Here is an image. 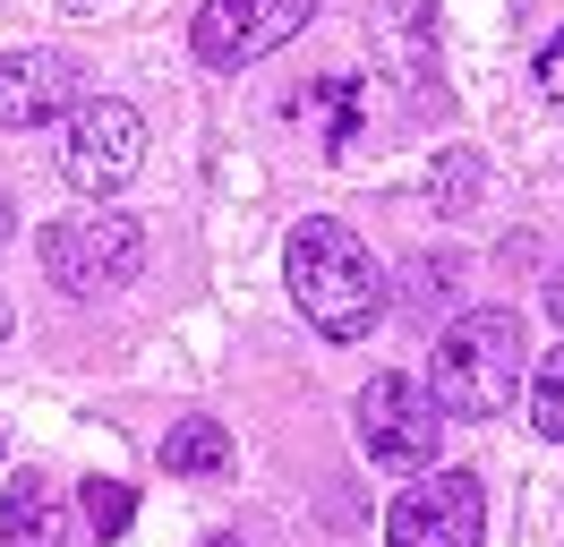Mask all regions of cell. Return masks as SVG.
Instances as JSON below:
<instances>
[{
	"label": "cell",
	"mask_w": 564,
	"mask_h": 547,
	"mask_svg": "<svg viewBox=\"0 0 564 547\" xmlns=\"http://www.w3.org/2000/svg\"><path fill=\"white\" fill-rule=\"evenodd\" d=\"M479 539H488V496L470 471L411 479L386 513V547H479Z\"/></svg>",
	"instance_id": "cell-6"
},
{
	"label": "cell",
	"mask_w": 564,
	"mask_h": 547,
	"mask_svg": "<svg viewBox=\"0 0 564 547\" xmlns=\"http://www.w3.org/2000/svg\"><path fill=\"white\" fill-rule=\"evenodd\" d=\"M43 274L69 291V300H111L145 274V223L120 205H86L43 223Z\"/></svg>",
	"instance_id": "cell-3"
},
{
	"label": "cell",
	"mask_w": 564,
	"mask_h": 547,
	"mask_svg": "<svg viewBox=\"0 0 564 547\" xmlns=\"http://www.w3.org/2000/svg\"><path fill=\"white\" fill-rule=\"evenodd\" d=\"M86 522H95L104 539H120V530L138 522V496H129L120 479H86Z\"/></svg>",
	"instance_id": "cell-12"
},
{
	"label": "cell",
	"mask_w": 564,
	"mask_h": 547,
	"mask_svg": "<svg viewBox=\"0 0 564 547\" xmlns=\"http://www.w3.org/2000/svg\"><path fill=\"white\" fill-rule=\"evenodd\" d=\"M530 428L547 444H564V342L539 360V376H530Z\"/></svg>",
	"instance_id": "cell-11"
},
{
	"label": "cell",
	"mask_w": 564,
	"mask_h": 547,
	"mask_svg": "<svg viewBox=\"0 0 564 547\" xmlns=\"http://www.w3.org/2000/svg\"><path fill=\"white\" fill-rule=\"evenodd\" d=\"M359 444L377 471H427L445 444V410L420 376H368L359 385Z\"/></svg>",
	"instance_id": "cell-5"
},
{
	"label": "cell",
	"mask_w": 564,
	"mask_h": 547,
	"mask_svg": "<svg viewBox=\"0 0 564 547\" xmlns=\"http://www.w3.org/2000/svg\"><path fill=\"white\" fill-rule=\"evenodd\" d=\"M547 317L564 325V257H556V274H547Z\"/></svg>",
	"instance_id": "cell-13"
},
{
	"label": "cell",
	"mask_w": 564,
	"mask_h": 547,
	"mask_svg": "<svg viewBox=\"0 0 564 547\" xmlns=\"http://www.w3.org/2000/svg\"><path fill=\"white\" fill-rule=\"evenodd\" d=\"M9 239H18V205L0 197V248H9Z\"/></svg>",
	"instance_id": "cell-14"
},
{
	"label": "cell",
	"mask_w": 564,
	"mask_h": 547,
	"mask_svg": "<svg viewBox=\"0 0 564 547\" xmlns=\"http://www.w3.org/2000/svg\"><path fill=\"white\" fill-rule=\"evenodd\" d=\"M317 18V0H206L197 9V26H188V43H197V61L206 68H257L265 52H282L291 34Z\"/></svg>",
	"instance_id": "cell-7"
},
{
	"label": "cell",
	"mask_w": 564,
	"mask_h": 547,
	"mask_svg": "<svg viewBox=\"0 0 564 547\" xmlns=\"http://www.w3.org/2000/svg\"><path fill=\"white\" fill-rule=\"evenodd\" d=\"M206 547H240V539H206Z\"/></svg>",
	"instance_id": "cell-15"
},
{
	"label": "cell",
	"mask_w": 564,
	"mask_h": 547,
	"mask_svg": "<svg viewBox=\"0 0 564 547\" xmlns=\"http://www.w3.org/2000/svg\"><path fill=\"white\" fill-rule=\"evenodd\" d=\"M145 171V120H138V103H120V95H86L61 120V180H69L77 197H120L129 180Z\"/></svg>",
	"instance_id": "cell-4"
},
{
	"label": "cell",
	"mask_w": 564,
	"mask_h": 547,
	"mask_svg": "<svg viewBox=\"0 0 564 547\" xmlns=\"http://www.w3.org/2000/svg\"><path fill=\"white\" fill-rule=\"evenodd\" d=\"M0 547H69V496H61V479H9V496H0Z\"/></svg>",
	"instance_id": "cell-9"
},
{
	"label": "cell",
	"mask_w": 564,
	"mask_h": 547,
	"mask_svg": "<svg viewBox=\"0 0 564 547\" xmlns=\"http://www.w3.org/2000/svg\"><path fill=\"white\" fill-rule=\"evenodd\" d=\"M282 274H291V308H300L325 342L377 334V317H386V274H377L368 239H359L343 214L291 223V239H282Z\"/></svg>",
	"instance_id": "cell-1"
},
{
	"label": "cell",
	"mask_w": 564,
	"mask_h": 547,
	"mask_svg": "<svg viewBox=\"0 0 564 547\" xmlns=\"http://www.w3.org/2000/svg\"><path fill=\"white\" fill-rule=\"evenodd\" d=\"M0 334H9V308H0Z\"/></svg>",
	"instance_id": "cell-16"
},
{
	"label": "cell",
	"mask_w": 564,
	"mask_h": 547,
	"mask_svg": "<svg viewBox=\"0 0 564 547\" xmlns=\"http://www.w3.org/2000/svg\"><path fill=\"white\" fill-rule=\"evenodd\" d=\"M530 368V334L513 308H462L454 325L436 334V360H427V394L445 419H496L513 410V385Z\"/></svg>",
	"instance_id": "cell-2"
},
{
	"label": "cell",
	"mask_w": 564,
	"mask_h": 547,
	"mask_svg": "<svg viewBox=\"0 0 564 547\" xmlns=\"http://www.w3.org/2000/svg\"><path fill=\"white\" fill-rule=\"evenodd\" d=\"M86 86L77 61L61 52H0V129H43V120H69Z\"/></svg>",
	"instance_id": "cell-8"
},
{
	"label": "cell",
	"mask_w": 564,
	"mask_h": 547,
	"mask_svg": "<svg viewBox=\"0 0 564 547\" xmlns=\"http://www.w3.org/2000/svg\"><path fill=\"white\" fill-rule=\"evenodd\" d=\"M163 471L172 479H223L231 471V428L214 410H188L172 437H163Z\"/></svg>",
	"instance_id": "cell-10"
}]
</instances>
